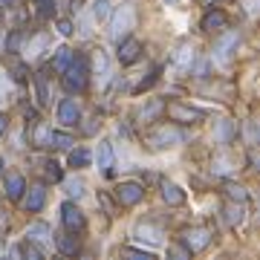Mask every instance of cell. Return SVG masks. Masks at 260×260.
<instances>
[{
  "label": "cell",
  "mask_w": 260,
  "mask_h": 260,
  "mask_svg": "<svg viewBox=\"0 0 260 260\" xmlns=\"http://www.w3.org/2000/svg\"><path fill=\"white\" fill-rule=\"evenodd\" d=\"M49 145H52V148H58V150H70L75 145L73 142V136H67V133H58V130H49Z\"/></svg>",
  "instance_id": "44dd1931"
},
{
  "label": "cell",
  "mask_w": 260,
  "mask_h": 260,
  "mask_svg": "<svg viewBox=\"0 0 260 260\" xmlns=\"http://www.w3.org/2000/svg\"><path fill=\"white\" fill-rule=\"evenodd\" d=\"M58 32L61 35H73V23L70 20H58Z\"/></svg>",
  "instance_id": "d6a6232c"
},
{
  "label": "cell",
  "mask_w": 260,
  "mask_h": 260,
  "mask_svg": "<svg viewBox=\"0 0 260 260\" xmlns=\"http://www.w3.org/2000/svg\"><path fill=\"white\" fill-rule=\"evenodd\" d=\"M139 55H142V44L139 41H133V38L119 41V61L121 64H133V61H139Z\"/></svg>",
  "instance_id": "9c48e42d"
},
{
  "label": "cell",
  "mask_w": 260,
  "mask_h": 260,
  "mask_svg": "<svg viewBox=\"0 0 260 260\" xmlns=\"http://www.w3.org/2000/svg\"><path fill=\"white\" fill-rule=\"evenodd\" d=\"M35 6H38V18H52V12H55L52 0H35Z\"/></svg>",
  "instance_id": "83f0119b"
},
{
  "label": "cell",
  "mask_w": 260,
  "mask_h": 260,
  "mask_svg": "<svg viewBox=\"0 0 260 260\" xmlns=\"http://www.w3.org/2000/svg\"><path fill=\"white\" fill-rule=\"evenodd\" d=\"M18 254H23V257H32V260H41V251H38L35 249V246H32V243H23V246H20V249H18Z\"/></svg>",
  "instance_id": "f546056e"
},
{
  "label": "cell",
  "mask_w": 260,
  "mask_h": 260,
  "mask_svg": "<svg viewBox=\"0 0 260 260\" xmlns=\"http://www.w3.org/2000/svg\"><path fill=\"white\" fill-rule=\"evenodd\" d=\"M225 220H229V225H240L243 223V205H229L225 208Z\"/></svg>",
  "instance_id": "d4e9b609"
},
{
  "label": "cell",
  "mask_w": 260,
  "mask_h": 260,
  "mask_svg": "<svg viewBox=\"0 0 260 260\" xmlns=\"http://www.w3.org/2000/svg\"><path fill=\"white\" fill-rule=\"evenodd\" d=\"M78 116H81V110H78L75 99H64V102L58 104V121H64L67 127H73L75 121H78Z\"/></svg>",
  "instance_id": "30bf717a"
},
{
  "label": "cell",
  "mask_w": 260,
  "mask_h": 260,
  "mask_svg": "<svg viewBox=\"0 0 260 260\" xmlns=\"http://www.w3.org/2000/svg\"><path fill=\"white\" fill-rule=\"evenodd\" d=\"M237 41H240V38H237V32H229V35H223L220 41H217V49H214V58H217L220 64H225V61L232 58V52L237 49Z\"/></svg>",
  "instance_id": "ba28073f"
},
{
  "label": "cell",
  "mask_w": 260,
  "mask_h": 260,
  "mask_svg": "<svg viewBox=\"0 0 260 260\" xmlns=\"http://www.w3.org/2000/svg\"><path fill=\"white\" fill-rule=\"evenodd\" d=\"M99 168L104 174L113 168V145L110 142H99Z\"/></svg>",
  "instance_id": "ac0fdd59"
},
{
  "label": "cell",
  "mask_w": 260,
  "mask_h": 260,
  "mask_svg": "<svg viewBox=\"0 0 260 260\" xmlns=\"http://www.w3.org/2000/svg\"><path fill=\"white\" fill-rule=\"evenodd\" d=\"M35 87H38V102L41 104H47V84H44V75H35Z\"/></svg>",
  "instance_id": "4dcf8cb0"
},
{
  "label": "cell",
  "mask_w": 260,
  "mask_h": 260,
  "mask_svg": "<svg viewBox=\"0 0 260 260\" xmlns=\"http://www.w3.org/2000/svg\"><path fill=\"white\" fill-rule=\"evenodd\" d=\"M225 194L232 197V200H237V203H246V200H249L246 188H243V185H234V182H229V185H225Z\"/></svg>",
  "instance_id": "484cf974"
},
{
  "label": "cell",
  "mask_w": 260,
  "mask_h": 260,
  "mask_svg": "<svg viewBox=\"0 0 260 260\" xmlns=\"http://www.w3.org/2000/svg\"><path fill=\"white\" fill-rule=\"evenodd\" d=\"M168 3H177V0H168Z\"/></svg>",
  "instance_id": "74e56055"
},
{
  "label": "cell",
  "mask_w": 260,
  "mask_h": 260,
  "mask_svg": "<svg viewBox=\"0 0 260 260\" xmlns=\"http://www.w3.org/2000/svg\"><path fill=\"white\" fill-rule=\"evenodd\" d=\"M142 197H145V188L139 182H121L116 188V200L121 205H136V203H142Z\"/></svg>",
  "instance_id": "5b68a950"
},
{
  "label": "cell",
  "mask_w": 260,
  "mask_h": 260,
  "mask_svg": "<svg viewBox=\"0 0 260 260\" xmlns=\"http://www.w3.org/2000/svg\"><path fill=\"white\" fill-rule=\"evenodd\" d=\"M225 12H220V9H211L208 12V15H205L203 18V29L205 32H217V29H223L225 26Z\"/></svg>",
  "instance_id": "9a60e30c"
},
{
  "label": "cell",
  "mask_w": 260,
  "mask_h": 260,
  "mask_svg": "<svg viewBox=\"0 0 260 260\" xmlns=\"http://www.w3.org/2000/svg\"><path fill=\"white\" fill-rule=\"evenodd\" d=\"M194 47H191V44H182V47L177 49V55H174V64L179 67V70H182V73H188V70H191V64H194Z\"/></svg>",
  "instance_id": "7c38bea8"
},
{
  "label": "cell",
  "mask_w": 260,
  "mask_h": 260,
  "mask_svg": "<svg viewBox=\"0 0 260 260\" xmlns=\"http://www.w3.org/2000/svg\"><path fill=\"white\" fill-rule=\"evenodd\" d=\"M12 3H15V0H0V6H12Z\"/></svg>",
  "instance_id": "8d00e7d4"
},
{
  "label": "cell",
  "mask_w": 260,
  "mask_h": 260,
  "mask_svg": "<svg viewBox=\"0 0 260 260\" xmlns=\"http://www.w3.org/2000/svg\"><path fill=\"white\" fill-rule=\"evenodd\" d=\"M165 110H168V119L171 121H179V124H194V121L203 119V110H194V107H185V104H165Z\"/></svg>",
  "instance_id": "277c9868"
},
{
  "label": "cell",
  "mask_w": 260,
  "mask_h": 260,
  "mask_svg": "<svg viewBox=\"0 0 260 260\" xmlns=\"http://www.w3.org/2000/svg\"><path fill=\"white\" fill-rule=\"evenodd\" d=\"M67 188H70V194H73V197H81V194H84V185H81V182H70Z\"/></svg>",
  "instance_id": "836d02e7"
},
{
  "label": "cell",
  "mask_w": 260,
  "mask_h": 260,
  "mask_svg": "<svg viewBox=\"0 0 260 260\" xmlns=\"http://www.w3.org/2000/svg\"><path fill=\"white\" fill-rule=\"evenodd\" d=\"M87 165H90V150L87 148L70 150V168H87Z\"/></svg>",
  "instance_id": "7402d4cb"
},
{
  "label": "cell",
  "mask_w": 260,
  "mask_h": 260,
  "mask_svg": "<svg viewBox=\"0 0 260 260\" xmlns=\"http://www.w3.org/2000/svg\"><path fill=\"white\" fill-rule=\"evenodd\" d=\"M162 200H165L168 205H182L185 203V191L179 185H174V182H165V185H162Z\"/></svg>",
  "instance_id": "5bb4252c"
},
{
  "label": "cell",
  "mask_w": 260,
  "mask_h": 260,
  "mask_svg": "<svg viewBox=\"0 0 260 260\" xmlns=\"http://www.w3.org/2000/svg\"><path fill=\"white\" fill-rule=\"evenodd\" d=\"M20 41H23V35H20L18 29L12 32L9 38H6V52H18V47H20Z\"/></svg>",
  "instance_id": "f1b7e54d"
},
{
  "label": "cell",
  "mask_w": 260,
  "mask_h": 260,
  "mask_svg": "<svg viewBox=\"0 0 260 260\" xmlns=\"http://www.w3.org/2000/svg\"><path fill=\"white\" fill-rule=\"evenodd\" d=\"M61 220H64L67 232H81V229H84V214L78 211L73 203H64V205H61Z\"/></svg>",
  "instance_id": "52a82bcc"
},
{
  "label": "cell",
  "mask_w": 260,
  "mask_h": 260,
  "mask_svg": "<svg viewBox=\"0 0 260 260\" xmlns=\"http://www.w3.org/2000/svg\"><path fill=\"white\" fill-rule=\"evenodd\" d=\"M73 58H75V52H73V49L61 47V49L55 52V58H52V70H55V73H64V70H67V64H70Z\"/></svg>",
  "instance_id": "d6986e66"
},
{
  "label": "cell",
  "mask_w": 260,
  "mask_h": 260,
  "mask_svg": "<svg viewBox=\"0 0 260 260\" xmlns=\"http://www.w3.org/2000/svg\"><path fill=\"white\" fill-rule=\"evenodd\" d=\"M110 15V0H95L93 3V18L95 20H104Z\"/></svg>",
  "instance_id": "4316f807"
},
{
  "label": "cell",
  "mask_w": 260,
  "mask_h": 260,
  "mask_svg": "<svg viewBox=\"0 0 260 260\" xmlns=\"http://www.w3.org/2000/svg\"><path fill=\"white\" fill-rule=\"evenodd\" d=\"M44 200H47V188L44 185H32L26 197V211H41L44 208Z\"/></svg>",
  "instance_id": "4fadbf2b"
},
{
  "label": "cell",
  "mask_w": 260,
  "mask_h": 260,
  "mask_svg": "<svg viewBox=\"0 0 260 260\" xmlns=\"http://www.w3.org/2000/svg\"><path fill=\"white\" fill-rule=\"evenodd\" d=\"M182 243H185L188 251H203L211 243V232L208 229H191V232L182 234Z\"/></svg>",
  "instance_id": "8992f818"
},
{
  "label": "cell",
  "mask_w": 260,
  "mask_h": 260,
  "mask_svg": "<svg viewBox=\"0 0 260 260\" xmlns=\"http://www.w3.org/2000/svg\"><path fill=\"white\" fill-rule=\"evenodd\" d=\"M55 243H58V251H61V254H75V251H78V237H75L73 232L55 234Z\"/></svg>",
  "instance_id": "e0dca14e"
},
{
  "label": "cell",
  "mask_w": 260,
  "mask_h": 260,
  "mask_svg": "<svg viewBox=\"0 0 260 260\" xmlns=\"http://www.w3.org/2000/svg\"><path fill=\"white\" fill-rule=\"evenodd\" d=\"M47 177L52 179V182H61V165H58V162H49L47 165Z\"/></svg>",
  "instance_id": "1f68e13d"
},
{
  "label": "cell",
  "mask_w": 260,
  "mask_h": 260,
  "mask_svg": "<svg viewBox=\"0 0 260 260\" xmlns=\"http://www.w3.org/2000/svg\"><path fill=\"white\" fill-rule=\"evenodd\" d=\"M64 87L70 93H81L87 87V61L84 58H73L64 70Z\"/></svg>",
  "instance_id": "6da1fadb"
},
{
  "label": "cell",
  "mask_w": 260,
  "mask_h": 260,
  "mask_svg": "<svg viewBox=\"0 0 260 260\" xmlns=\"http://www.w3.org/2000/svg\"><path fill=\"white\" fill-rule=\"evenodd\" d=\"M133 23H136V12H133V6H121V9L113 12L110 35L116 38V41H121V38L127 35L130 29H133Z\"/></svg>",
  "instance_id": "7a4b0ae2"
},
{
  "label": "cell",
  "mask_w": 260,
  "mask_h": 260,
  "mask_svg": "<svg viewBox=\"0 0 260 260\" xmlns=\"http://www.w3.org/2000/svg\"><path fill=\"white\" fill-rule=\"evenodd\" d=\"M44 237H49V229L44 223H35V225H29V232H26V240H44Z\"/></svg>",
  "instance_id": "cb8c5ba5"
},
{
  "label": "cell",
  "mask_w": 260,
  "mask_h": 260,
  "mask_svg": "<svg viewBox=\"0 0 260 260\" xmlns=\"http://www.w3.org/2000/svg\"><path fill=\"white\" fill-rule=\"evenodd\" d=\"M165 110V102H159V99H153V102L148 104V107H145V110H139V119L142 121H153L159 116V113Z\"/></svg>",
  "instance_id": "603a6c76"
},
{
  "label": "cell",
  "mask_w": 260,
  "mask_h": 260,
  "mask_svg": "<svg viewBox=\"0 0 260 260\" xmlns=\"http://www.w3.org/2000/svg\"><path fill=\"white\" fill-rule=\"evenodd\" d=\"M234 133H237V130H234V121H220V124H217V133H214V136H217V142H220V145H229V142L234 139Z\"/></svg>",
  "instance_id": "ffe728a7"
},
{
  "label": "cell",
  "mask_w": 260,
  "mask_h": 260,
  "mask_svg": "<svg viewBox=\"0 0 260 260\" xmlns=\"http://www.w3.org/2000/svg\"><path fill=\"white\" fill-rule=\"evenodd\" d=\"M136 240H148V243H162V229L159 225H150V223H139L136 225Z\"/></svg>",
  "instance_id": "8fae6325"
},
{
  "label": "cell",
  "mask_w": 260,
  "mask_h": 260,
  "mask_svg": "<svg viewBox=\"0 0 260 260\" xmlns=\"http://www.w3.org/2000/svg\"><path fill=\"white\" fill-rule=\"evenodd\" d=\"M153 81H156V73L150 75V78H145V81H142L139 87H136V93H145V90H148V87H150V84H153Z\"/></svg>",
  "instance_id": "e575fe53"
},
{
  "label": "cell",
  "mask_w": 260,
  "mask_h": 260,
  "mask_svg": "<svg viewBox=\"0 0 260 260\" xmlns=\"http://www.w3.org/2000/svg\"><path fill=\"white\" fill-rule=\"evenodd\" d=\"M23 191H26V182H23V177H18V174H9V177H6V197H9V200H20V197H23Z\"/></svg>",
  "instance_id": "2e32d148"
},
{
  "label": "cell",
  "mask_w": 260,
  "mask_h": 260,
  "mask_svg": "<svg viewBox=\"0 0 260 260\" xmlns=\"http://www.w3.org/2000/svg\"><path fill=\"white\" fill-rule=\"evenodd\" d=\"M6 133V116H0V136Z\"/></svg>",
  "instance_id": "d590c367"
},
{
  "label": "cell",
  "mask_w": 260,
  "mask_h": 260,
  "mask_svg": "<svg viewBox=\"0 0 260 260\" xmlns=\"http://www.w3.org/2000/svg\"><path fill=\"white\" fill-rule=\"evenodd\" d=\"M150 139V145L153 148H174V145H182V130H177V127H159V130H153L148 136Z\"/></svg>",
  "instance_id": "3957f363"
}]
</instances>
